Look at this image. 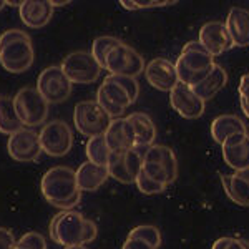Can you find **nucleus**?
<instances>
[{
  "label": "nucleus",
  "instance_id": "obj_1",
  "mask_svg": "<svg viewBox=\"0 0 249 249\" xmlns=\"http://www.w3.org/2000/svg\"><path fill=\"white\" fill-rule=\"evenodd\" d=\"M40 190L53 208L62 211L73 210L82 199L75 170L68 166H53L42 176Z\"/></svg>",
  "mask_w": 249,
  "mask_h": 249
},
{
  "label": "nucleus",
  "instance_id": "obj_2",
  "mask_svg": "<svg viewBox=\"0 0 249 249\" xmlns=\"http://www.w3.org/2000/svg\"><path fill=\"white\" fill-rule=\"evenodd\" d=\"M50 238L67 246H85L96 238V224L75 210L60 211L50 221Z\"/></svg>",
  "mask_w": 249,
  "mask_h": 249
},
{
  "label": "nucleus",
  "instance_id": "obj_3",
  "mask_svg": "<svg viewBox=\"0 0 249 249\" xmlns=\"http://www.w3.org/2000/svg\"><path fill=\"white\" fill-rule=\"evenodd\" d=\"M140 85L136 78L110 75L96 91V103L113 118H122L124 110L138 100Z\"/></svg>",
  "mask_w": 249,
  "mask_h": 249
},
{
  "label": "nucleus",
  "instance_id": "obj_4",
  "mask_svg": "<svg viewBox=\"0 0 249 249\" xmlns=\"http://www.w3.org/2000/svg\"><path fill=\"white\" fill-rule=\"evenodd\" d=\"M35 52L27 32L12 29L0 35V65L10 73H22L34 63Z\"/></svg>",
  "mask_w": 249,
  "mask_h": 249
},
{
  "label": "nucleus",
  "instance_id": "obj_5",
  "mask_svg": "<svg viewBox=\"0 0 249 249\" xmlns=\"http://www.w3.org/2000/svg\"><path fill=\"white\" fill-rule=\"evenodd\" d=\"M214 65V60L198 40L188 42L175 63L179 83L191 88L201 83L211 73Z\"/></svg>",
  "mask_w": 249,
  "mask_h": 249
},
{
  "label": "nucleus",
  "instance_id": "obj_6",
  "mask_svg": "<svg viewBox=\"0 0 249 249\" xmlns=\"http://www.w3.org/2000/svg\"><path fill=\"white\" fill-rule=\"evenodd\" d=\"M14 105L17 111L18 120L23 126H38L47 120L48 108L50 105L43 100V96L38 93L37 88H22L14 96Z\"/></svg>",
  "mask_w": 249,
  "mask_h": 249
},
{
  "label": "nucleus",
  "instance_id": "obj_7",
  "mask_svg": "<svg viewBox=\"0 0 249 249\" xmlns=\"http://www.w3.org/2000/svg\"><path fill=\"white\" fill-rule=\"evenodd\" d=\"M73 122L80 133L93 138L107 133L111 116L96 102H80L73 110Z\"/></svg>",
  "mask_w": 249,
  "mask_h": 249
},
{
  "label": "nucleus",
  "instance_id": "obj_8",
  "mask_svg": "<svg viewBox=\"0 0 249 249\" xmlns=\"http://www.w3.org/2000/svg\"><path fill=\"white\" fill-rule=\"evenodd\" d=\"M38 138L43 153L53 156V158L65 156L71 150V144H73L71 128L63 120H53V122L47 123L40 130Z\"/></svg>",
  "mask_w": 249,
  "mask_h": 249
},
{
  "label": "nucleus",
  "instance_id": "obj_9",
  "mask_svg": "<svg viewBox=\"0 0 249 249\" xmlns=\"http://www.w3.org/2000/svg\"><path fill=\"white\" fill-rule=\"evenodd\" d=\"M60 68L71 83H82V85L96 82L100 77V71H102V67L96 63L90 52L85 50H78L67 55Z\"/></svg>",
  "mask_w": 249,
  "mask_h": 249
},
{
  "label": "nucleus",
  "instance_id": "obj_10",
  "mask_svg": "<svg viewBox=\"0 0 249 249\" xmlns=\"http://www.w3.org/2000/svg\"><path fill=\"white\" fill-rule=\"evenodd\" d=\"M143 166V153L140 148H131L124 151H111L108 158V175L123 184L136 181Z\"/></svg>",
  "mask_w": 249,
  "mask_h": 249
},
{
  "label": "nucleus",
  "instance_id": "obj_11",
  "mask_svg": "<svg viewBox=\"0 0 249 249\" xmlns=\"http://www.w3.org/2000/svg\"><path fill=\"white\" fill-rule=\"evenodd\" d=\"M105 70L110 71V75L136 78L144 71V60L138 52L122 42L108 53Z\"/></svg>",
  "mask_w": 249,
  "mask_h": 249
},
{
  "label": "nucleus",
  "instance_id": "obj_12",
  "mask_svg": "<svg viewBox=\"0 0 249 249\" xmlns=\"http://www.w3.org/2000/svg\"><path fill=\"white\" fill-rule=\"evenodd\" d=\"M37 90L48 105H58L68 100L71 93V82L60 67H47L37 80Z\"/></svg>",
  "mask_w": 249,
  "mask_h": 249
},
{
  "label": "nucleus",
  "instance_id": "obj_13",
  "mask_svg": "<svg viewBox=\"0 0 249 249\" xmlns=\"http://www.w3.org/2000/svg\"><path fill=\"white\" fill-rule=\"evenodd\" d=\"M7 150H9V155L15 161H35L42 153L38 133L35 130H29V128L23 126L22 130L15 131L14 135L9 136Z\"/></svg>",
  "mask_w": 249,
  "mask_h": 249
},
{
  "label": "nucleus",
  "instance_id": "obj_14",
  "mask_svg": "<svg viewBox=\"0 0 249 249\" xmlns=\"http://www.w3.org/2000/svg\"><path fill=\"white\" fill-rule=\"evenodd\" d=\"M170 103L183 118L188 120L199 118L204 113V107H206V102H203L193 91L191 87L183 85V83H178L170 91Z\"/></svg>",
  "mask_w": 249,
  "mask_h": 249
},
{
  "label": "nucleus",
  "instance_id": "obj_15",
  "mask_svg": "<svg viewBox=\"0 0 249 249\" xmlns=\"http://www.w3.org/2000/svg\"><path fill=\"white\" fill-rule=\"evenodd\" d=\"M198 42L206 48V52L213 58L218 57L221 53H224V52L231 50V48L234 47L226 25L221 22L204 23L201 27V30H199Z\"/></svg>",
  "mask_w": 249,
  "mask_h": 249
},
{
  "label": "nucleus",
  "instance_id": "obj_16",
  "mask_svg": "<svg viewBox=\"0 0 249 249\" xmlns=\"http://www.w3.org/2000/svg\"><path fill=\"white\" fill-rule=\"evenodd\" d=\"M144 75L151 87L160 91H171L179 83L175 63L166 58H155L144 68Z\"/></svg>",
  "mask_w": 249,
  "mask_h": 249
},
{
  "label": "nucleus",
  "instance_id": "obj_17",
  "mask_svg": "<svg viewBox=\"0 0 249 249\" xmlns=\"http://www.w3.org/2000/svg\"><path fill=\"white\" fill-rule=\"evenodd\" d=\"M223 158L232 170H246L249 168V135L236 133L226 138L223 144Z\"/></svg>",
  "mask_w": 249,
  "mask_h": 249
},
{
  "label": "nucleus",
  "instance_id": "obj_18",
  "mask_svg": "<svg viewBox=\"0 0 249 249\" xmlns=\"http://www.w3.org/2000/svg\"><path fill=\"white\" fill-rule=\"evenodd\" d=\"M105 136L107 146L110 151H124L135 148V131L128 120L122 116V118H113L108 126Z\"/></svg>",
  "mask_w": 249,
  "mask_h": 249
},
{
  "label": "nucleus",
  "instance_id": "obj_19",
  "mask_svg": "<svg viewBox=\"0 0 249 249\" xmlns=\"http://www.w3.org/2000/svg\"><path fill=\"white\" fill-rule=\"evenodd\" d=\"M53 7L50 0H25L20 3L18 14L22 22L30 29H40L50 22L53 15Z\"/></svg>",
  "mask_w": 249,
  "mask_h": 249
},
{
  "label": "nucleus",
  "instance_id": "obj_20",
  "mask_svg": "<svg viewBox=\"0 0 249 249\" xmlns=\"http://www.w3.org/2000/svg\"><path fill=\"white\" fill-rule=\"evenodd\" d=\"M224 25L230 32L234 47L249 45V10L232 7L228 14V20Z\"/></svg>",
  "mask_w": 249,
  "mask_h": 249
},
{
  "label": "nucleus",
  "instance_id": "obj_21",
  "mask_svg": "<svg viewBox=\"0 0 249 249\" xmlns=\"http://www.w3.org/2000/svg\"><path fill=\"white\" fill-rule=\"evenodd\" d=\"M75 175H77V184L80 191H96L110 178L107 166H98V164H93L90 161L80 164Z\"/></svg>",
  "mask_w": 249,
  "mask_h": 249
},
{
  "label": "nucleus",
  "instance_id": "obj_22",
  "mask_svg": "<svg viewBox=\"0 0 249 249\" xmlns=\"http://www.w3.org/2000/svg\"><path fill=\"white\" fill-rule=\"evenodd\" d=\"M124 118L128 120V123L131 124V128H133V131H135V140H136L135 148H148L155 143L156 126H155L153 120L146 113L135 111V113L124 116Z\"/></svg>",
  "mask_w": 249,
  "mask_h": 249
},
{
  "label": "nucleus",
  "instance_id": "obj_23",
  "mask_svg": "<svg viewBox=\"0 0 249 249\" xmlns=\"http://www.w3.org/2000/svg\"><path fill=\"white\" fill-rule=\"evenodd\" d=\"M143 161L156 163L160 166H163L166 170L168 176H170V181H176L178 178V161H176V156L173 153L170 146H164V144H151L144 150L143 153Z\"/></svg>",
  "mask_w": 249,
  "mask_h": 249
},
{
  "label": "nucleus",
  "instance_id": "obj_24",
  "mask_svg": "<svg viewBox=\"0 0 249 249\" xmlns=\"http://www.w3.org/2000/svg\"><path fill=\"white\" fill-rule=\"evenodd\" d=\"M236 133H248L246 124L243 123V120H241L239 116L221 115L218 118L213 120L211 135L216 143L223 144L226 142V138H230L231 135H236Z\"/></svg>",
  "mask_w": 249,
  "mask_h": 249
},
{
  "label": "nucleus",
  "instance_id": "obj_25",
  "mask_svg": "<svg viewBox=\"0 0 249 249\" xmlns=\"http://www.w3.org/2000/svg\"><path fill=\"white\" fill-rule=\"evenodd\" d=\"M226 82H228L226 70L219 65H214V68L211 70V73L208 75L201 83L193 87V91H195L203 102H208V100H211L219 90H223V88L226 87Z\"/></svg>",
  "mask_w": 249,
  "mask_h": 249
},
{
  "label": "nucleus",
  "instance_id": "obj_26",
  "mask_svg": "<svg viewBox=\"0 0 249 249\" xmlns=\"http://www.w3.org/2000/svg\"><path fill=\"white\" fill-rule=\"evenodd\" d=\"M221 183H223V188L230 196V199L241 206H249V183L246 179L239 178L234 173V175H223Z\"/></svg>",
  "mask_w": 249,
  "mask_h": 249
},
{
  "label": "nucleus",
  "instance_id": "obj_27",
  "mask_svg": "<svg viewBox=\"0 0 249 249\" xmlns=\"http://www.w3.org/2000/svg\"><path fill=\"white\" fill-rule=\"evenodd\" d=\"M23 124L18 120L15 111L14 98L2 95L0 96V133L14 135L15 131L22 130Z\"/></svg>",
  "mask_w": 249,
  "mask_h": 249
},
{
  "label": "nucleus",
  "instance_id": "obj_28",
  "mask_svg": "<svg viewBox=\"0 0 249 249\" xmlns=\"http://www.w3.org/2000/svg\"><path fill=\"white\" fill-rule=\"evenodd\" d=\"M87 158L90 163L98 164V166H107L108 164V158H110L111 151L108 150L105 136H93V138L88 140L87 143Z\"/></svg>",
  "mask_w": 249,
  "mask_h": 249
},
{
  "label": "nucleus",
  "instance_id": "obj_29",
  "mask_svg": "<svg viewBox=\"0 0 249 249\" xmlns=\"http://www.w3.org/2000/svg\"><path fill=\"white\" fill-rule=\"evenodd\" d=\"M120 38L116 37H110V35H103V37H98L93 40V45H91V57L96 60V63H98L102 68H105V62H107V57L108 53H110L113 48L118 45Z\"/></svg>",
  "mask_w": 249,
  "mask_h": 249
},
{
  "label": "nucleus",
  "instance_id": "obj_30",
  "mask_svg": "<svg viewBox=\"0 0 249 249\" xmlns=\"http://www.w3.org/2000/svg\"><path fill=\"white\" fill-rule=\"evenodd\" d=\"M128 238H135L140 241H144L146 244H150L151 248L158 249L161 246V232L156 226L151 224H142V226H136L130 231Z\"/></svg>",
  "mask_w": 249,
  "mask_h": 249
},
{
  "label": "nucleus",
  "instance_id": "obj_31",
  "mask_svg": "<svg viewBox=\"0 0 249 249\" xmlns=\"http://www.w3.org/2000/svg\"><path fill=\"white\" fill-rule=\"evenodd\" d=\"M142 171L144 175L148 176L150 179H153L156 183H161V184H171L170 181V176H168L166 170H164L163 166H160V164L156 163H150V161H143V166H142Z\"/></svg>",
  "mask_w": 249,
  "mask_h": 249
},
{
  "label": "nucleus",
  "instance_id": "obj_32",
  "mask_svg": "<svg viewBox=\"0 0 249 249\" xmlns=\"http://www.w3.org/2000/svg\"><path fill=\"white\" fill-rule=\"evenodd\" d=\"M135 183L143 195H158V193H163L164 190H166V184L153 181V179L148 178L143 171H140V175H138V178H136Z\"/></svg>",
  "mask_w": 249,
  "mask_h": 249
},
{
  "label": "nucleus",
  "instance_id": "obj_33",
  "mask_svg": "<svg viewBox=\"0 0 249 249\" xmlns=\"http://www.w3.org/2000/svg\"><path fill=\"white\" fill-rule=\"evenodd\" d=\"M18 248H25V249H47V241L40 232L30 231L25 232L18 241H17Z\"/></svg>",
  "mask_w": 249,
  "mask_h": 249
},
{
  "label": "nucleus",
  "instance_id": "obj_34",
  "mask_svg": "<svg viewBox=\"0 0 249 249\" xmlns=\"http://www.w3.org/2000/svg\"><path fill=\"white\" fill-rule=\"evenodd\" d=\"M123 7H126L128 10H138V9H153V7H164V5H171L175 2H166V0H133V2H126L122 0Z\"/></svg>",
  "mask_w": 249,
  "mask_h": 249
},
{
  "label": "nucleus",
  "instance_id": "obj_35",
  "mask_svg": "<svg viewBox=\"0 0 249 249\" xmlns=\"http://www.w3.org/2000/svg\"><path fill=\"white\" fill-rule=\"evenodd\" d=\"M17 246V241L14 238V232L7 228H0V249H14Z\"/></svg>",
  "mask_w": 249,
  "mask_h": 249
},
{
  "label": "nucleus",
  "instance_id": "obj_36",
  "mask_svg": "<svg viewBox=\"0 0 249 249\" xmlns=\"http://www.w3.org/2000/svg\"><path fill=\"white\" fill-rule=\"evenodd\" d=\"M239 98L241 103L249 107V73L243 75L239 82Z\"/></svg>",
  "mask_w": 249,
  "mask_h": 249
},
{
  "label": "nucleus",
  "instance_id": "obj_37",
  "mask_svg": "<svg viewBox=\"0 0 249 249\" xmlns=\"http://www.w3.org/2000/svg\"><path fill=\"white\" fill-rule=\"evenodd\" d=\"M123 249H155V248H151L150 244H146L144 241H140V239H135V238H128L126 241H124Z\"/></svg>",
  "mask_w": 249,
  "mask_h": 249
},
{
  "label": "nucleus",
  "instance_id": "obj_38",
  "mask_svg": "<svg viewBox=\"0 0 249 249\" xmlns=\"http://www.w3.org/2000/svg\"><path fill=\"white\" fill-rule=\"evenodd\" d=\"M226 249H249V241L230 236V241H228Z\"/></svg>",
  "mask_w": 249,
  "mask_h": 249
},
{
  "label": "nucleus",
  "instance_id": "obj_39",
  "mask_svg": "<svg viewBox=\"0 0 249 249\" xmlns=\"http://www.w3.org/2000/svg\"><path fill=\"white\" fill-rule=\"evenodd\" d=\"M228 241H230V236H224V238H219L218 241H214L211 249H226L228 246Z\"/></svg>",
  "mask_w": 249,
  "mask_h": 249
},
{
  "label": "nucleus",
  "instance_id": "obj_40",
  "mask_svg": "<svg viewBox=\"0 0 249 249\" xmlns=\"http://www.w3.org/2000/svg\"><path fill=\"white\" fill-rule=\"evenodd\" d=\"M236 175H238L239 178L246 179V181L249 183V168H246V170H239V171H236Z\"/></svg>",
  "mask_w": 249,
  "mask_h": 249
},
{
  "label": "nucleus",
  "instance_id": "obj_41",
  "mask_svg": "<svg viewBox=\"0 0 249 249\" xmlns=\"http://www.w3.org/2000/svg\"><path fill=\"white\" fill-rule=\"evenodd\" d=\"M241 108H243V111H244V115L249 118V107L248 105H244V103H241Z\"/></svg>",
  "mask_w": 249,
  "mask_h": 249
},
{
  "label": "nucleus",
  "instance_id": "obj_42",
  "mask_svg": "<svg viewBox=\"0 0 249 249\" xmlns=\"http://www.w3.org/2000/svg\"><path fill=\"white\" fill-rule=\"evenodd\" d=\"M65 249H87L85 246H67Z\"/></svg>",
  "mask_w": 249,
  "mask_h": 249
},
{
  "label": "nucleus",
  "instance_id": "obj_43",
  "mask_svg": "<svg viewBox=\"0 0 249 249\" xmlns=\"http://www.w3.org/2000/svg\"><path fill=\"white\" fill-rule=\"evenodd\" d=\"M7 3H5V0H0V10H3V7H5Z\"/></svg>",
  "mask_w": 249,
  "mask_h": 249
},
{
  "label": "nucleus",
  "instance_id": "obj_44",
  "mask_svg": "<svg viewBox=\"0 0 249 249\" xmlns=\"http://www.w3.org/2000/svg\"><path fill=\"white\" fill-rule=\"evenodd\" d=\"M14 249H25V248H18V246H15Z\"/></svg>",
  "mask_w": 249,
  "mask_h": 249
}]
</instances>
